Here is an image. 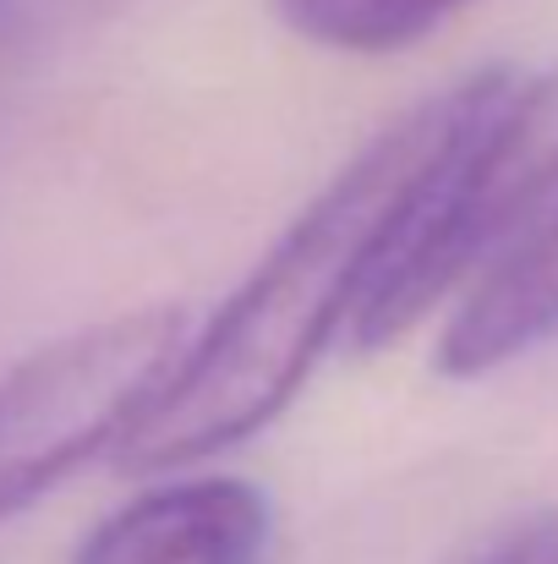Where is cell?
Listing matches in <instances>:
<instances>
[{
	"mask_svg": "<svg viewBox=\"0 0 558 564\" xmlns=\"http://www.w3.org/2000/svg\"><path fill=\"white\" fill-rule=\"evenodd\" d=\"M510 77V66H482L357 149L192 335L160 400L121 438L116 466L176 471L263 433L302 394L324 351L357 329L405 214Z\"/></svg>",
	"mask_w": 558,
	"mask_h": 564,
	"instance_id": "cell-1",
	"label": "cell"
},
{
	"mask_svg": "<svg viewBox=\"0 0 558 564\" xmlns=\"http://www.w3.org/2000/svg\"><path fill=\"white\" fill-rule=\"evenodd\" d=\"M558 197V61L510 77L466 127L405 214L351 340L383 351L405 340L449 291L471 285Z\"/></svg>",
	"mask_w": 558,
	"mask_h": 564,
	"instance_id": "cell-2",
	"label": "cell"
},
{
	"mask_svg": "<svg viewBox=\"0 0 558 564\" xmlns=\"http://www.w3.org/2000/svg\"><path fill=\"white\" fill-rule=\"evenodd\" d=\"M192 313L154 302L50 340L0 378V521L77 466L116 455L192 346Z\"/></svg>",
	"mask_w": 558,
	"mask_h": 564,
	"instance_id": "cell-3",
	"label": "cell"
},
{
	"mask_svg": "<svg viewBox=\"0 0 558 564\" xmlns=\"http://www.w3.org/2000/svg\"><path fill=\"white\" fill-rule=\"evenodd\" d=\"M274 505L252 477L197 471L105 516L72 564H263Z\"/></svg>",
	"mask_w": 558,
	"mask_h": 564,
	"instance_id": "cell-4",
	"label": "cell"
},
{
	"mask_svg": "<svg viewBox=\"0 0 558 564\" xmlns=\"http://www.w3.org/2000/svg\"><path fill=\"white\" fill-rule=\"evenodd\" d=\"M558 335V197L460 291L444 335L438 373L488 378Z\"/></svg>",
	"mask_w": 558,
	"mask_h": 564,
	"instance_id": "cell-5",
	"label": "cell"
},
{
	"mask_svg": "<svg viewBox=\"0 0 558 564\" xmlns=\"http://www.w3.org/2000/svg\"><path fill=\"white\" fill-rule=\"evenodd\" d=\"M471 0H274L280 22L340 55H394L438 33Z\"/></svg>",
	"mask_w": 558,
	"mask_h": 564,
	"instance_id": "cell-6",
	"label": "cell"
},
{
	"mask_svg": "<svg viewBox=\"0 0 558 564\" xmlns=\"http://www.w3.org/2000/svg\"><path fill=\"white\" fill-rule=\"evenodd\" d=\"M466 564H558V510H532L499 527Z\"/></svg>",
	"mask_w": 558,
	"mask_h": 564,
	"instance_id": "cell-7",
	"label": "cell"
}]
</instances>
